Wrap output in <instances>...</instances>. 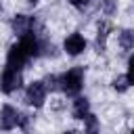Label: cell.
Masks as SVG:
<instances>
[{
	"instance_id": "1",
	"label": "cell",
	"mask_w": 134,
	"mask_h": 134,
	"mask_svg": "<svg viewBox=\"0 0 134 134\" xmlns=\"http://www.w3.org/2000/svg\"><path fill=\"white\" fill-rule=\"evenodd\" d=\"M82 84H84V69L82 67H73V69H69L67 73L61 75V90L67 96L77 94L82 90Z\"/></svg>"
},
{
	"instance_id": "2",
	"label": "cell",
	"mask_w": 134,
	"mask_h": 134,
	"mask_svg": "<svg viewBox=\"0 0 134 134\" xmlns=\"http://www.w3.org/2000/svg\"><path fill=\"white\" fill-rule=\"evenodd\" d=\"M21 84H23V77H21L19 69H13V67L6 65V69H4L2 75H0V90L6 92V94H10V92L19 90Z\"/></svg>"
},
{
	"instance_id": "3",
	"label": "cell",
	"mask_w": 134,
	"mask_h": 134,
	"mask_svg": "<svg viewBox=\"0 0 134 134\" xmlns=\"http://www.w3.org/2000/svg\"><path fill=\"white\" fill-rule=\"evenodd\" d=\"M25 100H27L31 107H42L44 100H46V86H44V82H31V84L27 86Z\"/></svg>"
},
{
	"instance_id": "4",
	"label": "cell",
	"mask_w": 134,
	"mask_h": 134,
	"mask_svg": "<svg viewBox=\"0 0 134 134\" xmlns=\"http://www.w3.org/2000/svg\"><path fill=\"white\" fill-rule=\"evenodd\" d=\"M15 126H19V111L10 105H4L0 111V128L2 130H13Z\"/></svg>"
},
{
	"instance_id": "5",
	"label": "cell",
	"mask_w": 134,
	"mask_h": 134,
	"mask_svg": "<svg viewBox=\"0 0 134 134\" xmlns=\"http://www.w3.org/2000/svg\"><path fill=\"white\" fill-rule=\"evenodd\" d=\"M63 46H65V52H67V54L75 57V54L84 52V48H86V40H84L82 34H71V36H67V40H65Z\"/></svg>"
},
{
	"instance_id": "6",
	"label": "cell",
	"mask_w": 134,
	"mask_h": 134,
	"mask_svg": "<svg viewBox=\"0 0 134 134\" xmlns=\"http://www.w3.org/2000/svg\"><path fill=\"white\" fill-rule=\"evenodd\" d=\"M10 25H13V31L21 38V36H25V34H29L34 29V19L27 17V15H15Z\"/></svg>"
},
{
	"instance_id": "7",
	"label": "cell",
	"mask_w": 134,
	"mask_h": 134,
	"mask_svg": "<svg viewBox=\"0 0 134 134\" xmlns=\"http://www.w3.org/2000/svg\"><path fill=\"white\" fill-rule=\"evenodd\" d=\"M88 113H90V100L86 96L75 98V103H73V117L75 119H86Z\"/></svg>"
},
{
	"instance_id": "8",
	"label": "cell",
	"mask_w": 134,
	"mask_h": 134,
	"mask_svg": "<svg viewBox=\"0 0 134 134\" xmlns=\"http://www.w3.org/2000/svg\"><path fill=\"white\" fill-rule=\"evenodd\" d=\"M119 46L124 50H132L134 48V31L132 29H124L119 34Z\"/></svg>"
},
{
	"instance_id": "9",
	"label": "cell",
	"mask_w": 134,
	"mask_h": 134,
	"mask_svg": "<svg viewBox=\"0 0 134 134\" xmlns=\"http://www.w3.org/2000/svg\"><path fill=\"white\" fill-rule=\"evenodd\" d=\"M128 86H130L128 75H117V77L113 80V88H115L117 92H126V90H128Z\"/></svg>"
},
{
	"instance_id": "10",
	"label": "cell",
	"mask_w": 134,
	"mask_h": 134,
	"mask_svg": "<svg viewBox=\"0 0 134 134\" xmlns=\"http://www.w3.org/2000/svg\"><path fill=\"white\" fill-rule=\"evenodd\" d=\"M107 31H109V25H107V23H100V27H98V36H96V46H98V48H105Z\"/></svg>"
},
{
	"instance_id": "11",
	"label": "cell",
	"mask_w": 134,
	"mask_h": 134,
	"mask_svg": "<svg viewBox=\"0 0 134 134\" xmlns=\"http://www.w3.org/2000/svg\"><path fill=\"white\" fill-rule=\"evenodd\" d=\"M44 86H46V90H59V88H61V77H57V75H46V77H44Z\"/></svg>"
},
{
	"instance_id": "12",
	"label": "cell",
	"mask_w": 134,
	"mask_h": 134,
	"mask_svg": "<svg viewBox=\"0 0 134 134\" xmlns=\"http://www.w3.org/2000/svg\"><path fill=\"white\" fill-rule=\"evenodd\" d=\"M84 121H86V124H84V128H86L88 132H96V130H98V121H96V117H94L92 113H88Z\"/></svg>"
},
{
	"instance_id": "13",
	"label": "cell",
	"mask_w": 134,
	"mask_h": 134,
	"mask_svg": "<svg viewBox=\"0 0 134 134\" xmlns=\"http://www.w3.org/2000/svg\"><path fill=\"white\" fill-rule=\"evenodd\" d=\"M100 10L105 15H113L115 13V0H100Z\"/></svg>"
},
{
	"instance_id": "14",
	"label": "cell",
	"mask_w": 134,
	"mask_h": 134,
	"mask_svg": "<svg viewBox=\"0 0 134 134\" xmlns=\"http://www.w3.org/2000/svg\"><path fill=\"white\" fill-rule=\"evenodd\" d=\"M128 80H130V86H134V54L128 61Z\"/></svg>"
},
{
	"instance_id": "15",
	"label": "cell",
	"mask_w": 134,
	"mask_h": 134,
	"mask_svg": "<svg viewBox=\"0 0 134 134\" xmlns=\"http://www.w3.org/2000/svg\"><path fill=\"white\" fill-rule=\"evenodd\" d=\"M69 2H71L75 8H84V6H88V4H90V0H69Z\"/></svg>"
},
{
	"instance_id": "16",
	"label": "cell",
	"mask_w": 134,
	"mask_h": 134,
	"mask_svg": "<svg viewBox=\"0 0 134 134\" xmlns=\"http://www.w3.org/2000/svg\"><path fill=\"white\" fill-rule=\"evenodd\" d=\"M27 2H29V4H31V6H36V4H38V2H40V0H27Z\"/></svg>"
}]
</instances>
